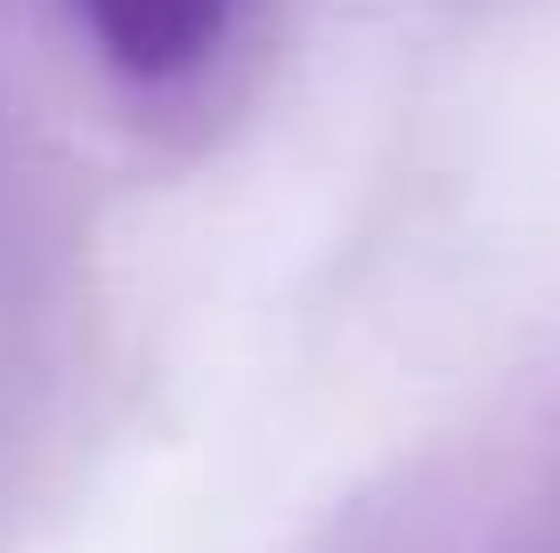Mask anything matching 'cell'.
Segmentation results:
<instances>
[{
    "instance_id": "1",
    "label": "cell",
    "mask_w": 560,
    "mask_h": 553,
    "mask_svg": "<svg viewBox=\"0 0 560 553\" xmlns=\"http://www.w3.org/2000/svg\"><path fill=\"white\" fill-rule=\"evenodd\" d=\"M90 49L130 82H187L236 33L244 0H73Z\"/></svg>"
}]
</instances>
